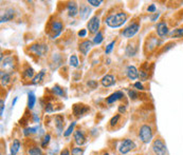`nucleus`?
Listing matches in <instances>:
<instances>
[{"label":"nucleus","mask_w":183,"mask_h":155,"mask_svg":"<svg viewBox=\"0 0 183 155\" xmlns=\"http://www.w3.org/2000/svg\"><path fill=\"white\" fill-rule=\"evenodd\" d=\"M127 20V15L126 13H118V14H111L105 19V22L109 28L115 29L120 28L125 23Z\"/></svg>","instance_id":"nucleus-1"},{"label":"nucleus","mask_w":183,"mask_h":155,"mask_svg":"<svg viewBox=\"0 0 183 155\" xmlns=\"http://www.w3.org/2000/svg\"><path fill=\"white\" fill-rule=\"evenodd\" d=\"M152 136H154V134H152V128H150V125H143L142 127L140 128L139 137L142 142H144V144L150 142L152 139Z\"/></svg>","instance_id":"nucleus-2"},{"label":"nucleus","mask_w":183,"mask_h":155,"mask_svg":"<svg viewBox=\"0 0 183 155\" xmlns=\"http://www.w3.org/2000/svg\"><path fill=\"white\" fill-rule=\"evenodd\" d=\"M135 148H137V146H135V141L132 139L125 138L121 141L120 146H119V152H120V154L125 155L129 153L130 151H132V150H135Z\"/></svg>","instance_id":"nucleus-3"},{"label":"nucleus","mask_w":183,"mask_h":155,"mask_svg":"<svg viewBox=\"0 0 183 155\" xmlns=\"http://www.w3.org/2000/svg\"><path fill=\"white\" fill-rule=\"evenodd\" d=\"M152 148L156 155H166V145H165L163 139L160 138V137L156 138L152 141Z\"/></svg>","instance_id":"nucleus-4"},{"label":"nucleus","mask_w":183,"mask_h":155,"mask_svg":"<svg viewBox=\"0 0 183 155\" xmlns=\"http://www.w3.org/2000/svg\"><path fill=\"white\" fill-rule=\"evenodd\" d=\"M63 31V23H61L59 20H54L52 21L51 26H50V30H49V36L51 38H56L59 34Z\"/></svg>","instance_id":"nucleus-5"},{"label":"nucleus","mask_w":183,"mask_h":155,"mask_svg":"<svg viewBox=\"0 0 183 155\" xmlns=\"http://www.w3.org/2000/svg\"><path fill=\"white\" fill-rule=\"evenodd\" d=\"M139 29H140V24L137 23V22H132L131 24H129V26L123 31V36H124L125 38H132V37L139 32Z\"/></svg>","instance_id":"nucleus-6"},{"label":"nucleus","mask_w":183,"mask_h":155,"mask_svg":"<svg viewBox=\"0 0 183 155\" xmlns=\"http://www.w3.org/2000/svg\"><path fill=\"white\" fill-rule=\"evenodd\" d=\"M30 51L32 52V53H34L35 55L37 56H44L46 55V53L48 52V46H46V44H33V46H31V48H30Z\"/></svg>","instance_id":"nucleus-7"},{"label":"nucleus","mask_w":183,"mask_h":155,"mask_svg":"<svg viewBox=\"0 0 183 155\" xmlns=\"http://www.w3.org/2000/svg\"><path fill=\"white\" fill-rule=\"evenodd\" d=\"M89 110H90V108L84 103H75L73 105V114L76 117H81V115H85Z\"/></svg>","instance_id":"nucleus-8"},{"label":"nucleus","mask_w":183,"mask_h":155,"mask_svg":"<svg viewBox=\"0 0 183 155\" xmlns=\"http://www.w3.org/2000/svg\"><path fill=\"white\" fill-rule=\"evenodd\" d=\"M98 28H100V19L98 16H93L88 22V30L90 33L95 34L98 33Z\"/></svg>","instance_id":"nucleus-9"},{"label":"nucleus","mask_w":183,"mask_h":155,"mask_svg":"<svg viewBox=\"0 0 183 155\" xmlns=\"http://www.w3.org/2000/svg\"><path fill=\"white\" fill-rule=\"evenodd\" d=\"M126 74H127L128 78L131 80H135L139 77V71L135 66H128L126 69Z\"/></svg>","instance_id":"nucleus-10"},{"label":"nucleus","mask_w":183,"mask_h":155,"mask_svg":"<svg viewBox=\"0 0 183 155\" xmlns=\"http://www.w3.org/2000/svg\"><path fill=\"white\" fill-rule=\"evenodd\" d=\"M157 33H158V35H159V37H161V38H164V37L168 34V28H167L166 23H165L164 21L158 23Z\"/></svg>","instance_id":"nucleus-11"},{"label":"nucleus","mask_w":183,"mask_h":155,"mask_svg":"<svg viewBox=\"0 0 183 155\" xmlns=\"http://www.w3.org/2000/svg\"><path fill=\"white\" fill-rule=\"evenodd\" d=\"M92 48V42L89 40H84L80 43V46H78V50L83 55H87L88 52L91 50Z\"/></svg>","instance_id":"nucleus-12"},{"label":"nucleus","mask_w":183,"mask_h":155,"mask_svg":"<svg viewBox=\"0 0 183 155\" xmlns=\"http://www.w3.org/2000/svg\"><path fill=\"white\" fill-rule=\"evenodd\" d=\"M74 140H75V142L78 146H83L86 142V136L81 130H76L74 132Z\"/></svg>","instance_id":"nucleus-13"},{"label":"nucleus","mask_w":183,"mask_h":155,"mask_svg":"<svg viewBox=\"0 0 183 155\" xmlns=\"http://www.w3.org/2000/svg\"><path fill=\"white\" fill-rule=\"evenodd\" d=\"M124 97V94H123V92H120V91H117V92H114L113 94H111L109 97H107V99H106V102L108 103V105H111V103L118 101V100L122 99V98Z\"/></svg>","instance_id":"nucleus-14"},{"label":"nucleus","mask_w":183,"mask_h":155,"mask_svg":"<svg viewBox=\"0 0 183 155\" xmlns=\"http://www.w3.org/2000/svg\"><path fill=\"white\" fill-rule=\"evenodd\" d=\"M101 82H102L104 87H111V85H113L115 83V80L112 75H106L102 78Z\"/></svg>","instance_id":"nucleus-15"},{"label":"nucleus","mask_w":183,"mask_h":155,"mask_svg":"<svg viewBox=\"0 0 183 155\" xmlns=\"http://www.w3.org/2000/svg\"><path fill=\"white\" fill-rule=\"evenodd\" d=\"M67 9H68V13H69V16L70 17H75L76 15L78 14V9H77V6H76L75 2H69Z\"/></svg>","instance_id":"nucleus-16"},{"label":"nucleus","mask_w":183,"mask_h":155,"mask_svg":"<svg viewBox=\"0 0 183 155\" xmlns=\"http://www.w3.org/2000/svg\"><path fill=\"white\" fill-rule=\"evenodd\" d=\"M14 16H15L14 10H12V9L6 10L4 15H2L1 16V22L3 23V22H7V21L12 20V19L14 18Z\"/></svg>","instance_id":"nucleus-17"},{"label":"nucleus","mask_w":183,"mask_h":155,"mask_svg":"<svg viewBox=\"0 0 183 155\" xmlns=\"http://www.w3.org/2000/svg\"><path fill=\"white\" fill-rule=\"evenodd\" d=\"M138 48L135 43H129L127 46H126V55L127 56H135L137 54Z\"/></svg>","instance_id":"nucleus-18"},{"label":"nucleus","mask_w":183,"mask_h":155,"mask_svg":"<svg viewBox=\"0 0 183 155\" xmlns=\"http://www.w3.org/2000/svg\"><path fill=\"white\" fill-rule=\"evenodd\" d=\"M64 125H65V120H64L63 115H59V114L56 115L55 116V125H56V128H57V130L59 132L63 130Z\"/></svg>","instance_id":"nucleus-19"},{"label":"nucleus","mask_w":183,"mask_h":155,"mask_svg":"<svg viewBox=\"0 0 183 155\" xmlns=\"http://www.w3.org/2000/svg\"><path fill=\"white\" fill-rule=\"evenodd\" d=\"M20 148V141L18 139H14L11 145V155H16Z\"/></svg>","instance_id":"nucleus-20"},{"label":"nucleus","mask_w":183,"mask_h":155,"mask_svg":"<svg viewBox=\"0 0 183 155\" xmlns=\"http://www.w3.org/2000/svg\"><path fill=\"white\" fill-rule=\"evenodd\" d=\"M36 102V97L33 93H29V97H28V108L30 110H32L35 105Z\"/></svg>","instance_id":"nucleus-21"},{"label":"nucleus","mask_w":183,"mask_h":155,"mask_svg":"<svg viewBox=\"0 0 183 155\" xmlns=\"http://www.w3.org/2000/svg\"><path fill=\"white\" fill-rule=\"evenodd\" d=\"M28 155H44V154L40 148L34 146V147H31L28 150Z\"/></svg>","instance_id":"nucleus-22"},{"label":"nucleus","mask_w":183,"mask_h":155,"mask_svg":"<svg viewBox=\"0 0 183 155\" xmlns=\"http://www.w3.org/2000/svg\"><path fill=\"white\" fill-rule=\"evenodd\" d=\"M44 71H40L37 75L35 76V77L33 78V80H32V83L33 85H37V83H39V82H41V80L44 79Z\"/></svg>","instance_id":"nucleus-23"},{"label":"nucleus","mask_w":183,"mask_h":155,"mask_svg":"<svg viewBox=\"0 0 183 155\" xmlns=\"http://www.w3.org/2000/svg\"><path fill=\"white\" fill-rule=\"evenodd\" d=\"M169 35L172 38H178V37H183V29H177L170 32Z\"/></svg>","instance_id":"nucleus-24"},{"label":"nucleus","mask_w":183,"mask_h":155,"mask_svg":"<svg viewBox=\"0 0 183 155\" xmlns=\"http://www.w3.org/2000/svg\"><path fill=\"white\" fill-rule=\"evenodd\" d=\"M11 80V75L9 73H1V82L2 85H6L7 82H10Z\"/></svg>","instance_id":"nucleus-25"},{"label":"nucleus","mask_w":183,"mask_h":155,"mask_svg":"<svg viewBox=\"0 0 183 155\" xmlns=\"http://www.w3.org/2000/svg\"><path fill=\"white\" fill-rule=\"evenodd\" d=\"M52 92L57 96H64V90L59 87V85H54V87L52 88Z\"/></svg>","instance_id":"nucleus-26"},{"label":"nucleus","mask_w":183,"mask_h":155,"mask_svg":"<svg viewBox=\"0 0 183 155\" xmlns=\"http://www.w3.org/2000/svg\"><path fill=\"white\" fill-rule=\"evenodd\" d=\"M103 39H104L103 33H102V32H98V33H96V35L94 36V38H93V42H94L95 44H100L103 41Z\"/></svg>","instance_id":"nucleus-27"},{"label":"nucleus","mask_w":183,"mask_h":155,"mask_svg":"<svg viewBox=\"0 0 183 155\" xmlns=\"http://www.w3.org/2000/svg\"><path fill=\"white\" fill-rule=\"evenodd\" d=\"M23 76H24V78H28V79L32 78L34 76V70L32 68H28L23 72Z\"/></svg>","instance_id":"nucleus-28"},{"label":"nucleus","mask_w":183,"mask_h":155,"mask_svg":"<svg viewBox=\"0 0 183 155\" xmlns=\"http://www.w3.org/2000/svg\"><path fill=\"white\" fill-rule=\"evenodd\" d=\"M90 14V9L87 6H83V9L81 10V15L84 19H86L88 17V15Z\"/></svg>","instance_id":"nucleus-29"},{"label":"nucleus","mask_w":183,"mask_h":155,"mask_svg":"<svg viewBox=\"0 0 183 155\" xmlns=\"http://www.w3.org/2000/svg\"><path fill=\"white\" fill-rule=\"evenodd\" d=\"M50 139H51L50 134H46V135H44L43 141H41V147H43V148H46L47 146H48L49 142H50Z\"/></svg>","instance_id":"nucleus-30"},{"label":"nucleus","mask_w":183,"mask_h":155,"mask_svg":"<svg viewBox=\"0 0 183 155\" xmlns=\"http://www.w3.org/2000/svg\"><path fill=\"white\" fill-rule=\"evenodd\" d=\"M71 153H72V155H83L84 154V149L83 148H80V147L73 148L72 151H71Z\"/></svg>","instance_id":"nucleus-31"},{"label":"nucleus","mask_w":183,"mask_h":155,"mask_svg":"<svg viewBox=\"0 0 183 155\" xmlns=\"http://www.w3.org/2000/svg\"><path fill=\"white\" fill-rule=\"evenodd\" d=\"M75 125H76V122H74V121H73L72 124H71L70 125H69V128H68V129L66 130V132L64 133V135H65L66 137H68L69 135H70L71 133H72V131H73V130H74V127H75Z\"/></svg>","instance_id":"nucleus-32"},{"label":"nucleus","mask_w":183,"mask_h":155,"mask_svg":"<svg viewBox=\"0 0 183 155\" xmlns=\"http://www.w3.org/2000/svg\"><path fill=\"white\" fill-rule=\"evenodd\" d=\"M13 59H12L11 57H7V58H6L4 59V61H2V68H6V66H11L12 68H13Z\"/></svg>","instance_id":"nucleus-33"},{"label":"nucleus","mask_w":183,"mask_h":155,"mask_svg":"<svg viewBox=\"0 0 183 155\" xmlns=\"http://www.w3.org/2000/svg\"><path fill=\"white\" fill-rule=\"evenodd\" d=\"M70 65L72 66H74V68H76V66H78V59L75 55L70 56Z\"/></svg>","instance_id":"nucleus-34"},{"label":"nucleus","mask_w":183,"mask_h":155,"mask_svg":"<svg viewBox=\"0 0 183 155\" xmlns=\"http://www.w3.org/2000/svg\"><path fill=\"white\" fill-rule=\"evenodd\" d=\"M139 76H140V78L142 80H146L147 78H148V72L146 70H140V73H139Z\"/></svg>","instance_id":"nucleus-35"},{"label":"nucleus","mask_w":183,"mask_h":155,"mask_svg":"<svg viewBox=\"0 0 183 155\" xmlns=\"http://www.w3.org/2000/svg\"><path fill=\"white\" fill-rule=\"evenodd\" d=\"M120 115H115V116H113L112 118H111V120H110V125H111V127H113V125H117L118 124V121H119V120H120Z\"/></svg>","instance_id":"nucleus-36"},{"label":"nucleus","mask_w":183,"mask_h":155,"mask_svg":"<svg viewBox=\"0 0 183 155\" xmlns=\"http://www.w3.org/2000/svg\"><path fill=\"white\" fill-rule=\"evenodd\" d=\"M114 44H115V41H111V42L107 46V48H106L105 53L106 54H109L110 52L112 51V49H113V46H114Z\"/></svg>","instance_id":"nucleus-37"},{"label":"nucleus","mask_w":183,"mask_h":155,"mask_svg":"<svg viewBox=\"0 0 183 155\" xmlns=\"http://www.w3.org/2000/svg\"><path fill=\"white\" fill-rule=\"evenodd\" d=\"M128 95H129V97L131 98V99H137L138 98V93L135 92V91H133V90H129L128 91Z\"/></svg>","instance_id":"nucleus-38"},{"label":"nucleus","mask_w":183,"mask_h":155,"mask_svg":"<svg viewBox=\"0 0 183 155\" xmlns=\"http://www.w3.org/2000/svg\"><path fill=\"white\" fill-rule=\"evenodd\" d=\"M88 3L93 6H100L102 1H101V0H98V1H96V0H88Z\"/></svg>","instance_id":"nucleus-39"},{"label":"nucleus","mask_w":183,"mask_h":155,"mask_svg":"<svg viewBox=\"0 0 183 155\" xmlns=\"http://www.w3.org/2000/svg\"><path fill=\"white\" fill-rule=\"evenodd\" d=\"M87 85L90 87L91 89H95V88H98V82H96L95 80H89L88 82H87Z\"/></svg>","instance_id":"nucleus-40"},{"label":"nucleus","mask_w":183,"mask_h":155,"mask_svg":"<svg viewBox=\"0 0 183 155\" xmlns=\"http://www.w3.org/2000/svg\"><path fill=\"white\" fill-rule=\"evenodd\" d=\"M44 110H46V112H47V113H52V112H53V111H54V109H53V105H52L51 103H48V105H46V109H44Z\"/></svg>","instance_id":"nucleus-41"},{"label":"nucleus","mask_w":183,"mask_h":155,"mask_svg":"<svg viewBox=\"0 0 183 155\" xmlns=\"http://www.w3.org/2000/svg\"><path fill=\"white\" fill-rule=\"evenodd\" d=\"M156 6L155 4H150L149 6H148V9H147V11L149 12V13H154L155 14V12H156Z\"/></svg>","instance_id":"nucleus-42"},{"label":"nucleus","mask_w":183,"mask_h":155,"mask_svg":"<svg viewBox=\"0 0 183 155\" xmlns=\"http://www.w3.org/2000/svg\"><path fill=\"white\" fill-rule=\"evenodd\" d=\"M3 111H4V101L3 100H0V115H3Z\"/></svg>","instance_id":"nucleus-43"},{"label":"nucleus","mask_w":183,"mask_h":155,"mask_svg":"<svg viewBox=\"0 0 183 155\" xmlns=\"http://www.w3.org/2000/svg\"><path fill=\"white\" fill-rule=\"evenodd\" d=\"M135 88H137L138 90H140V91H143L144 90V87H143V85L141 82H135Z\"/></svg>","instance_id":"nucleus-44"},{"label":"nucleus","mask_w":183,"mask_h":155,"mask_svg":"<svg viewBox=\"0 0 183 155\" xmlns=\"http://www.w3.org/2000/svg\"><path fill=\"white\" fill-rule=\"evenodd\" d=\"M159 16H160L159 13H155L154 15H152V16H150V20H152V21H156L158 18H159Z\"/></svg>","instance_id":"nucleus-45"},{"label":"nucleus","mask_w":183,"mask_h":155,"mask_svg":"<svg viewBox=\"0 0 183 155\" xmlns=\"http://www.w3.org/2000/svg\"><path fill=\"white\" fill-rule=\"evenodd\" d=\"M86 35H87V31H86V30H81V31L78 32V36L80 37H85Z\"/></svg>","instance_id":"nucleus-46"},{"label":"nucleus","mask_w":183,"mask_h":155,"mask_svg":"<svg viewBox=\"0 0 183 155\" xmlns=\"http://www.w3.org/2000/svg\"><path fill=\"white\" fill-rule=\"evenodd\" d=\"M60 155H70V152H69V150L66 148V149H64L63 151L60 152Z\"/></svg>","instance_id":"nucleus-47"},{"label":"nucleus","mask_w":183,"mask_h":155,"mask_svg":"<svg viewBox=\"0 0 183 155\" xmlns=\"http://www.w3.org/2000/svg\"><path fill=\"white\" fill-rule=\"evenodd\" d=\"M125 111H126L125 105H120V107H119V112L120 113H124Z\"/></svg>","instance_id":"nucleus-48"},{"label":"nucleus","mask_w":183,"mask_h":155,"mask_svg":"<svg viewBox=\"0 0 183 155\" xmlns=\"http://www.w3.org/2000/svg\"><path fill=\"white\" fill-rule=\"evenodd\" d=\"M17 99H18V97H15V98H14V100H13V102H12V105H15V103H16V101H17Z\"/></svg>","instance_id":"nucleus-49"},{"label":"nucleus","mask_w":183,"mask_h":155,"mask_svg":"<svg viewBox=\"0 0 183 155\" xmlns=\"http://www.w3.org/2000/svg\"><path fill=\"white\" fill-rule=\"evenodd\" d=\"M104 155H109V154H108V153H105V154H104Z\"/></svg>","instance_id":"nucleus-50"}]
</instances>
